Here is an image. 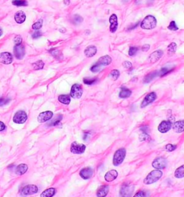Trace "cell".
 I'll return each mask as SVG.
<instances>
[{
	"instance_id": "44dd1931",
	"label": "cell",
	"mask_w": 184,
	"mask_h": 197,
	"mask_svg": "<svg viewBox=\"0 0 184 197\" xmlns=\"http://www.w3.org/2000/svg\"><path fill=\"white\" fill-rule=\"evenodd\" d=\"M97 47L94 46H88L84 50V53H85L86 56H87L89 58L93 57L94 55H95L96 54H97Z\"/></svg>"
},
{
	"instance_id": "7bdbcfd3",
	"label": "cell",
	"mask_w": 184,
	"mask_h": 197,
	"mask_svg": "<svg viewBox=\"0 0 184 197\" xmlns=\"http://www.w3.org/2000/svg\"><path fill=\"white\" fill-rule=\"evenodd\" d=\"M168 27L169 30H173V31H175L178 29V27L176 24H175V21H172V22L170 23V25H168Z\"/></svg>"
},
{
	"instance_id": "5bb4252c",
	"label": "cell",
	"mask_w": 184,
	"mask_h": 197,
	"mask_svg": "<svg viewBox=\"0 0 184 197\" xmlns=\"http://www.w3.org/2000/svg\"><path fill=\"white\" fill-rule=\"evenodd\" d=\"M53 116V113L51 111H46V112H43L38 115V121L40 123H45V122L48 121L49 119H50Z\"/></svg>"
},
{
	"instance_id": "4316f807",
	"label": "cell",
	"mask_w": 184,
	"mask_h": 197,
	"mask_svg": "<svg viewBox=\"0 0 184 197\" xmlns=\"http://www.w3.org/2000/svg\"><path fill=\"white\" fill-rule=\"evenodd\" d=\"M158 71H157V70L150 73V74H148L145 76L144 79H143V82L145 83H150L151 81H153V79L158 76Z\"/></svg>"
},
{
	"instance_id": "816d5d0a",
	"label": "cell",
	"mask_w": 184,
	"mask_h": 197,
	"mask_svg": "<svg viewBox=\"0 0 184 197\" xmlns=\"http://www.w3.org/2000/svg\"><path fill=\"white\" fill-rule=\"evenodd\" d=\"M150 45H148V44H147V45H144V46H142V50H143V51H147V50H149V49H150Z\"/></svg>"
},
{
	"instance_id": "60d3db41",
	"label": "cell",
	"mask_w": 184,
	"mask_h": 197,
	"mask_svg": "<svg viewBox=\"0 0 184 197\" xmlns=\"http://www.w3.org/2000/svg\"><path fill=\"white\" fill-rule=\"evenodd\" d=\"M96 81H97V78H83V83L86 85H92L94 84Z\"/></svg>"
},
{
	"instance_id": "8992f818",
	"label": "cell",
	"mask_w": 184,
	"mask_h": 197,
	"mask_svg": "<svg viewBox=\"0 0 184 197\" xmlns=\"http://www.w3.org/2000/svg\"><path fill=\"white\" fill-rule=\"evenodd\" d=\"M38 191V188L35 185H27L23 187L20 191V194L23 196H28V195L35 194Z\"/></svg>"
},
{
	"instance_id": "52a82bcc",
	"label": "cell",
	"mask_w": 184,
	"mask_h": 197,
	"mask_svg": "<svg viewBox=\"0 0 184 197\" xmlns=\"http://www.w3.org/2000/svg\"><path fill=\"white\" fill-rule=\"evenodd\" d=\"M83 94V89L82 86L80 84L76 83V84L73 85L70 90V95L72 98H80L82 96Z\"/></svg>"
},
{
	"instance_id": "bcb514c9",
	"label": "cell",
	"mask_w": 184,
	"mask_h": 197,
	"mask_svg": "<svg viewBox=\"0 0 184 197\" xmlns=\"http://www.w3.org/2000/svg\"><path fill=\"white\" fill-rule=\"evenodd\" d=\"M133 197H147V194L144 191H140L137 192Z\"/></svg>"
},
{
	"instance_id": "5b68a950",
	"label": "cell",
	"mask_w": 184,
	"mask_h": 197,
	"mask_svg": "<svg viewBox=\"0 0 184 197\" xmlns=\"http://www.w3.org/2000/svg\"><path fill=\"white\" fill-rule=\"evenodd\" d=\"M167 164H168V161H167L166 158L163 157H158L153 160L152 166L154 168L160 170V169L166 168Z\"/></svg>"
},
{
	"instance_id": "484cf974",
	"label": "cell",
	"mask_w": 184,
	"mask_h": 197,
	"mask_svg": "<svg viewBox=\"0 0 184 197\" xmlns=\"http://www.w3.org/2000/svg\"><path fill=\"white\" fill-rule=\"evenodd\" d=\"M55 192H56V190L54 188H48L40 194V197H53L55 194Z\"/></svg>"
},
{
	"instance_id": "9a60e30c",
	"label": "cell",
	"mask_w": 184,
	"mask_h": 197,
	"mask_svg": "<svg viewBox=\"0 0 184 197\" xmlns=\"http://www.w3.org/2000/svg\"><path fill=\"white\" fill-rule=\"evenodd\" d=\"M93 173H94L93 169L91 168H89V167H87V168L81 169L80 173H79V175H80V176L83 179L88 180L91 179L92 175H93Z\"/></svg>"
},
{
	"instance_id": "7c38bea8",
	"label": "cell",
	"mask_w": 184,
	"mask_h": 197,
	"mask_svg": "<svg viewBox=\"0 0 184 197\" xmlns=\"http://www.w3.org/2000/svg\"><path fill=\"white\" fill-rule=\"evenodd\" d=\"M172 127V123L169 120H164L161 122L160 123V125H158V131L161 132V133H166V132H168L169 130Z\"/></svg>"
},
{
	"instance_id": "8d00e7d4",
	"label": "cell",
	"mask_w": 184,
	"mask_h": 197,
	"mask_svg": "<svg viewBox=\"0 0 184 197\" xmlns=\"http://www.w3.org/2000/svg\"><path fill=\"white\" fill-rule=\"evenodd\" d=\"M50 52L51 53L53 56L56 58H59L60 57L62 58V53L60 50H57V49H52V50H50Z\"/></svg>"
},
{
	"instance_id": "30bf717a",
	"label": "cell",
	"mask_w": 184,
	"mask_h": 197,
	"mask_svg": "<svg viewBox=\"0 0 184 197\" xmlns=\"http://www.w3.org/2000/svg\"><path fill=\"white\" fill-rule=\"evenodd\" d=\"M86 150V145L83 144H79L76 142H74L70 146V152L74 154H82Z\"/></svg>"
},
{
	"instance_id": "d6a6232c",
	"label": "cell",
	"mask_w": 184,
	"mask_h": 197,
	"mask_svg": "<svg viewBox=\"0 0 184 197\" xmlns=\"http://www.w3.org/2000/svg\"><path fill=\"white\" fill-rule=\"evenodd\" d=\"M176 48H177L176 43H175V42H172V43H170L168 47V55H170V56L173 55L175 53V51H176Z\"/></svg>"
},
{
	"instance_id": "b9f144b4",
	"label": "cell",
	"mask_w": 184,
	"mask_h": 197,
	"mask_svg": "<svg viewBox=\"0 0 184 197\" xmlns=\"http://www.w3.org/2000/svg\"><path fill=\"white\" fill-rule=\"evenodd\" d=\"M176 148H177V146H176V145H175L168 144V145H166V150L168 152L174 151Z\"/></svg>"
},
{
	"instance_id": "f546056e",
	"label": "cell",
	"mask_w": 184,
	"mask_h": 197,
	"mask_svg": "<svg viewBox=\"0 0 184 197\" xmlns=\"http://www.w3.org/2000/svg\"><path fill=\"white\" fill-rule=\"evenodd\" d=\"M174 67L173 68H167V67H163L160 69L159 71H158V76H160V77L164 76L167 75L168 74H170V72H172L173 70H174Z\"/></svg>"
},
{
	"instance_id": "74e56055",
	"label": "cell",
	"mask_w": 184,
	"mask_h": 197,
	"mask_svg": "<svg viewBox=\"0 0 184 197\" xmlns=\"http://www.w3.org/2000/svg\"><path fill=\"white\" fill-rule=\"evenodd\" d=\"M42 23H43V20H39L38 21V22H36L35 23H34V24L33 25V29L34 30H39L42 27Z\"/></svg>"
},
{
	"instance_id": "ac0fdd59",
	"label": "cell",
	"mask_w": 184,
	"mask_h": 197,
	"mask_svg": "<svg viewBox=\"0 0 184 197\" xmlns=\"http://www.w3.org/2000/svg\"><path fill=\"white\" fill-rule=\"evenodd\" d=\"M118 176V172L116 170H111L108 171L104 175V179L106 182H112L114 181Z\"/></svg>"
},
{
	"instance_id": "f5cc1de1",
	"label": "cell",
	"mask_w": 184,
	"mask_h": 197,
	"mask_svg": "<svg viewBox=\"0 0 184 197\" xmlns=\"http://www.w3.org/2000/svg\"><path fill=\"white\" fill-rule=\"evenodd\" d=\"M88 137H89V133H86H86H84V135H83V140H86Z\"/></svg>"
},
{
	"instance_id": "db71d44e",
	"label": "cell",
	"mask_w": 184,
	"mask_h": 197,
	"mask_svg": "<svg viewBox=\"0 0 184 197\" xmlns=\"http://www.w3.org/2000/svg\"><path fill=\"white\" fill-rule=\"evenodd\" d=\"M63 2H64V4H65V5H68L70 4V0H64Z\"/></svg>"
},
{
	"instance_id": "9c48e42d",
	"label": "cell",
	"mask_w": 184,
	"mask_h": 197,
	"mask_svg": "<svg viewBox=\"0 0 184 197\" xmlns=\"http://www.w3.org/2000/svg\"><path fill=\"white\" fill-rule=\"evenodd\" d=\"M156 98H157V95H156L155 92H151V93L147 94L144 99L142 100V103H141V108H144L145 107L148 106L149 104L153 103V102H155Z\"/></svg>"
},
{
	"instance_id": "2e32d148",
	"label": "cell",
	"mask_w": 184,
	"mask_h": 197,
	"mask_svg": "<svg viewBox=\"0 0 184 197\" xmlns=\"http://www.w3.org/2000/svg\"><path fill=\"white\" fill-rule=\"evenodd\" d=\"M140 141H147L150 140V137L149 135V128L147 126L140 128Z\"/></svg>"
},
{
	"instance_id": "7a4b0ae2",
	"label": "cell",
	"mask_w": 184,
	"mask_h": 197,
	"mask_svg": "<svg viewBox=\"0 0 184 197\" xmlns=\"http://www.w3.org/2000/svg\"><path fill=\"white\" fill-rule=\"evenodd\" d=\"M157 24V20L153 15H147L144 18L140 24V27L145 30H151L155 28Z\"/></svg>"
},
{
	"instance_id": "cb8c5ba5",
	"label": "cell",
	"mask_w": 184,
	"mask_h": 197,
	"mask_svg": "<svg viewBox=\"0 0 184 197\" xmlns=\"http://www.w3.org/2000/svg\"><path fill=\"white\" fill-rule=\"evenodd\" d=\"M111 63H112V58L109 55H104V56L100 58L97 61V63H99L102 66H108Z\"/></svg>"
},
{
	"instance_id": "277c9868",
	"label": "cell",
	"mask_w": 184,
	"mask_h": 197,
	"mask_svg": "<svg viewBox=\"0 0 184 197\" xmlns=\"http://www.w3.org/2000/svg\"><path fill=\"white\" fill-rule=\"evenodd\" d=\"M126 155V150L125 148H120L115 152L114 157H113V164L115 166H118L119 165L122 163L125 160Z\"/></svg>"
},
{
	"instance_id": "c3c4849f",
	"label": "cell",
	"mask_w": 184,
	"mask_h": 197,
	"mask_svg": "<svg viewBox=\"0 0 184 197\" xmlns=\"http://www.w3.org/2000/svg\"><path fill=\"white\" fill-rule=\"evenodd\" d=\"M41 35H42V33L39 31H37L33 34L32 37H33V39H38V38H39Z\"/></svg>"
},
{
	"instance_id": "4dcf8cb0",
	"label": "cell",
	"mask_w": 184,
	"mask_h": 197,
	"mask_svg": "<svg viewBox=\"0 0 184 197\" xmlns=\"http://www.w3.org/2000/svg\"><path fill=\"white\" fill-rule=\"evenodd\" d=\"M174 175L177 179H181V178L184 177V165L178 167V168L175 170Z\"/></svg>"
},
{
	"instance_id": "7402d4cb",
	"label": "cell",
	"mask_w": 184,
	"mask_h": 197,
	"mask_svg": "<svg viewBox=\"0 0 184 197\" xmlns=\"http://www.w3.org/2000/svg\"><path fill=\"white\" fill-rule=\"evenodd\" d=\"M110 187L107 185H103L98 189L97 192V197H105L108 194Z\"/></svg>"
},
{
	"instance_id": "1f68e13d",
	"label": "cell",
	"mask_w": 184,
	"mask_h": 197,
	"mask_svg": "<svg viewBox=\"0 0 184 197\" xmlns=\"http://www.w3.org/2000/svg\"><path fill=\"white\" fill-rule=\"evenodd\" d=\"M62 119H63V115H57L56 117H54L52 120H51L50 123H48V126H55L57 125H58V124L61 123V121L62 120Z\"/></svg>"
},
{
	"instance_id": "836d02e7",
	"label": "cell",
	"mask_w": 184,
	"mask_h": 197,
	"mask_svg": "<svg viewBox=\"0 0 184 197\" xmlns=\"http://www.w3.org/2000/svg\"><path fill=\"white\" fill-rule=\"evenodd\" d=\"M12 4L14 5L18 6V7H25L27 6V2L25 0H13L12 1Z\"/></svg>"
},
{
	"instance_id": "ee69618b",
	"label": "cell",
	"mask_w": 184,
	"mask_h": 197,
	"mask_svg": "<svg viewBox=\"0 0 184 197\" xmlns=\"http://www.w3.org/2000/svg\"><path fill=\"white\" fill-rule=\"evenodd\" d=\"M138 48H136V47H130L129 50V55L130 56H134L138 53Z\"/></svg>"
},
{
	"instance_id": "d6986e66",
	"label": "cell",
	"mask_w": 184,
	"mask_h": 197,
	"mask_svg": "<svg viewBox=\"0 0 184 197\" xmlns=\"http://www.w3.org/2000/svg\"><path fill=\"white\" fill-rule=\"evenodd\" d=\"M110 31L112 33H115L118 27V21H117V17L115 14H113L110 18Z\"/></svg>"
},
{
	"instance_id": "ffe728a7",
	"label": "cell",
	"mask_w": 184,
	"mask_h": 197,
	"mask_svg": "<svg viewBox=\"0 0 184 197\" xmlns=\"http://www.w3.org/2000/svg\"><path fill=\"white\" fill-rule=\"evenodd\" d=\"M173 129L177 133H181L184 132V120H179L175 122L173 125Z\"/></svg>"
},
{
	"instance_id": "4fadbf2b",
	"label": "cell",
	"mask_w": 184,
	"mask_h": 197,
	"mask_svg": "<svg viewBox=\"0 0 184 197\" xmlns=\"http://www.w3.org/2000/svg\"><path fill=\"white\" fill-rule=\"evenodd\" d=\"M13 61V56L10 53L4 52L0 53V63L3 64H10Z\"/></svg>"
},
{
	"instance_id": "ab89813d",
	"label": "cell",
	"mask_w": 184,
	"mask_h": 197,
	"mask_svg": "<svg viewBox=\"0 0 184 197\" xmlns=\"http://www.w3.org/2000/svg\"><path fill=\"white\" fill-rule=\"evenodd\" d=\"M110 76L112 78L113 80L116 81L119 77V71L117 70H113L110 73Z\"/></svg>"
},
{
	"instance_id": "f1b7e54d",
	"label": "cell",
	"mask_w": 184,
	"mask_h": 197,
	"mask_svg": "<svg viewBox=\"0 0 184 197\" xmlns=\"http://www.w3.org/2000/svg\"><path fill=\"white\" fill-rule=\"evenodd\" d=\"M132 94V91L130 89H127V88H122L121 90V91L119 92V97L122 98H126L130 97Z\"/></svg>"
},
{
	"instance_id": "83f0119b",
	"label": "cell",
	"mask_w": 184,
	"mask_h": 197,
	"mask_svg": "<svg viewBox=\"0 0 184 197\" xmlns=\"http://www.w3.org/2000/svg\"><path fill=\"white\" fill-rule=\"evenodd\" d=\"M58 101L62 104L68 105L70 102V97L69 95H67V94H62V95H60L58 96Z\"/></svg>"
},
{
	"instance_id": "7dc6e473",
	"label": "cell",
	"mask_w": 184,
	"mask_h": 197,
	"mask_svg": "<svg viewBox=\"0 0 184 197\" xmlns=\"http://www.w3.org/2000/svg\"><path fill=\"white\" fill-rule=\"evenodd\" d=\"M22 38H21V36H20V35L17 36V37L14 38V43L16 44V46L17 45L22 44Z\"/></svg>"
},
{
	"instance_id": "6da1fadb",
	"label": "cell",
	"mask_w": 184,
	"mask_h": 197,
	"mask_svg": "<svg viewBox=\"0 0 184 197\" xmlns=\"http://www.w3.org/2000/svg\"><path fill=\"white\" fill-rule=\"evenodd\" d=\"M162 175V172L160 170H154L151 171L148 175L145 177V179L143 181V183L146 185H150V184L155 183L158 181Z\"/></svg>"
},
{
	"instance_id": "8fae6325",
	"label": "cell",
	"mask_w": 184,
	"mask_h": 197,
	"mask_svg": "<svg viewBox=\"0 0 184 197\" xmlns=\"http://www.w3.org/2000/svg\"><path fill=\"white\" fill-rule=\"evenodd\" d=\"M14 54L17 58L19 60H22L25 56V46L22 44L17 45L14 48Z\"/></svg>"
},
{
	"instance_id": "f6af8a7d",
	"label": "cell",
	"mask_w": 184,
	"mask_h": 197,
	"mask_svg": "<svg viewBox=\"0 0 184 197\" xmlns=\"http://www.w3.org/2000/svg\"><path fill=\"white\" fill-rule=\"evenodd\" d=\"M10 102V98H5L3 97L0 98V107L5 106Z\"/></svg>"
},
{
	"instance_id": "681fc988",
	"label": "cell",
	"mask_w": 184,
	"mask_h": 197,
	"mask_svg": "<svg viewBox=\"0 0 184 197\" xmlns=\"http://www.w3.org/2000/svg\"><path fill=\"white\" fill-rule=\"evenodd\" d=\"M124 67H125L126 68H132V63H130V61H125L123 63Z\"/></svg>"
},
{
	"instance_id": "f907efd6",
	"label": "cell",
	"mask_w": 184,
	"mask_h": 197,
	"mask_svg": "<svg viewBox=\"0 0 184 197\" xmlns=\"http://www.w3.org/2000/svg\"><path fill=\"white\" fill-rule=\"evenodd\" d=\"M6 128V126L5 125V123H3V122H1L0 121V132L3 131V130H5Z\"/></svg>"
},
{
	"instance_id": "d590c367",
	"label": "cell",
	"mask_w": 184,
	"mask_h": 197,
	"mask_svg": "<svg viewBox=\"0 0 184 197\" xmlns=\"http://www.w3.org/2000/svg\"><path fill=\"white\" fill-rule=\"evenodd\" d=\"M33 66L35 70L42 69L44 66V63L42 61H38L37 62H35V63H33Z\"/></svg>"
},
{
	"instance_id": "e575fe53",
	"label": "cell",
	"mask_w": 184,
	"mask_h": 197,
	"mask_svg": "<svg viewBox=\"0 0 184 197\" xmlns=\"http://www.w3.org/2000/svg\"><path fill=\"white\" fill-rule=\"evenodd\" d=\"M83 18L82 17H81L80 15H78V14H75V15L74 16V18H73V23L75 25H78L80 24V23H81L83 22Z\"/></svg>"
},
{
	"instance_id": "603a6c76",
	"label": "cell",
	"mask_w": 184,
	"mask_h": 197,
	"mask_svg": "<svg viewBox=\"0 0 184 197\" xmlns=\"http://www.w3.org/2000/svg\"><path fill=\"white\" fill-rule=\"evenodd\" d=\"M14 20L19 24L23 23L26 20V14L23 11H19L14 14Z\"/></svg>"
},
{
	"instance_id": "f35d334b",
	"label": "cell",
	"mask_w": 184,
	"mask_h": 197,
	"mask_svg": "<svg viewBox=\"0 0 184 197\" xmlns=\"http://www.w3.org/2000/svg\"><path fill=\"white\" fill-rule=\"evenodd\" d=\"M102 66H101V65H99V63H96V64H94V66H91V70L92 72H94V73H97V72H99V71H100V70H102Z\"/></svg>"
},
{
	"instance_id": "3957f363",
	"label": "cell",
	"mask_w": 184,
	"mask_h": 197,
	"mask_svg": "<svg viewBox=\"0 0 184 197\" xmlns=\"http://www.w3.org/2000/svg\"><path fill=\"white\" fill-rule=\"evenodd\" d=\"M134 190V186L130 183H125L119 191L120 197H131Z\"/></svg>"
},
{
	"instance_id": "ba28073f",
	"label": "cell",
	"mask_w": 184,
	"mask_h": 197,
	"mask_svg": "<svg viewBox=\"0 0 184 197\" xmlns=\"http://www.w3.org/2000/svg\"><path fill=\"white\" fill-rule=\"evenodd\" d=\"M27 119V115L25 111L20 110L15 113L13 117L14 123L17 124H23L26 122Z\"/></svg>"
},
{
	"instance_id": "e0dca14e",
	"label": "cell",
	"mask_w": 184,
	"mask_h": 197,
	"mask_svg": "<svg viewBox=\"0 0 184 197\" xmlns=\"http://www.w3.org/2000/svg\"><path fill=\"white\" fill-rule=\"evenodd\" d=\"M162 54H163V52H162L161 50H158L155 51V52H153L150 55L148 58L149 61L150 62V63H155V62L159 61L160 58L162 57Z\"/></svg>"
},
{
	"instance_id": "d4e9b609",
	"label": "cell",
	"mask_w": 184,
	"mask_h": 197,
	"mask_svg": "<svg viewBox=\"0 0 184 197\" xmlns=\"http://www.w3.org/2000/svg\"><path fill=\"white\" fill-rule=\"evenodd\" d=\"M27 169H28V166L26 164H20L16 168L15 173L17 175H22L27 172Z\"/></svg>"
},
{
	"instance_id": "11a10c76",
	"label": "cell",
	"mask_w": 184,
	"mask_h": 197,
	"mask_svg": "<svg viewBox=\"0 0 184 197\" xmlns=\"http://www.w3.org/2000/svg\"><path fill=\"white\" fill-rule=\"evenodd\" d=\"M2 34H3V31H2V30L1 28H0V37H1V36L2 35Z\"/></svg>"
}]
</instances>
